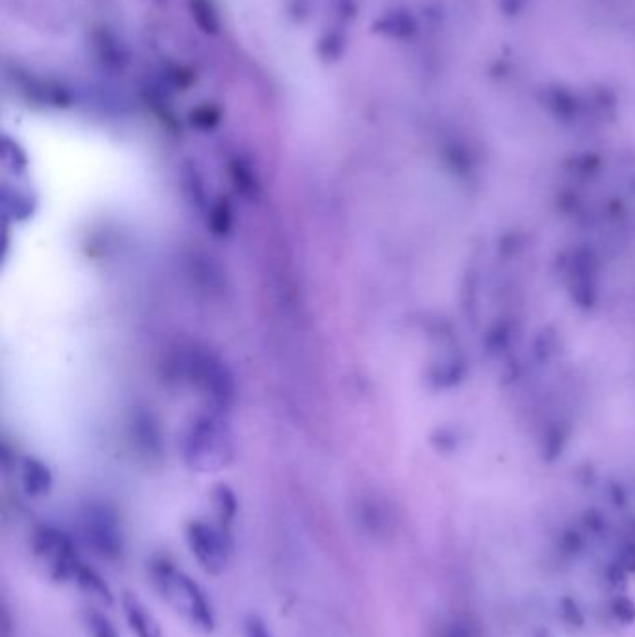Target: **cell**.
Instances as JSON below:
<instances>
[{
    "label": "cell",
    "mask_w": 635,
    "mask_h": 637,
    "mask_svg": "<svg viewBox=\"0 0 635 637\" xmlns=\"http://www.w3.org/2000/svg\"><path fill=\"white\" fill-rule=\"evenodd\" d=\"M181 455L190 470L213 474L235 459V438L230 425L218 416H200L181 438Z\"/></svg>",
    "instance_id": "6da1fadb"
},
{
    "label": "cell",
    "mask_w": 635,
    "mask_h": 637,
    "mask_svg": "<svg viewBox=\"0 0 635 637\" xmlns=\"http://www.w3.org/2000/svg\"><path fill=\"white\" fill-rule=\"evenodd\" d=\"M151 578L161 597L192 626L200 628L202 632L215 630L217 617L213 604L202 585L192 580L185 570L177 569L174 563L166 559H159L151 567Z\"/></svg>",
    "instance_id": "7a4b0ae2"
},
{
    "label": "cell",
    "mask_w": 635,
    "mask_h": 637,
    "mask_svg": "<svg viewBox=\"0 0 635 637\" xmlns=\"http://www.w3.org/2000/svg\"><path fill=\"white\" fill-rule=\"evenodd\" d=\"M82 535L97 556L116 559L122 556L123 535L116 513L103 503H88L82 509Z\"/></svg>",
    "instance_id": "3957f363"
},
{
    "label": "cell",
    "mask_w": 635,
    "mask_h": 637,
    "mask_svg": "<svg viewBox=\"0 0 635 637\" xmlns=\"http://www.w3.org/2000/svg\"><path fill=\"white\" fill-rule=\"evenodd\" d=\"M34 552L41 561L49 567V572L56 580H73L75 572L82 561L77 554V548L73 539L66 531L53 528V526H41L34 533Z\"/></svg>",
    "instance_id": "277c9868"
},
{
    "label": "cell",
    "mask_w": 635,
    "mask_h": 637,
    "mask_svg": "<svg viewBox=\"0 0 635 637\" xmlns=\"http://www.w3.org/2000/svg\"><path fill=\"white\" fill-rule=\"evenodd\" d=\"M187 544L190 554L207 574L217 576L228 567L230 543L222 529L194 520L187 526Z\"/></svg>",
    "instance_id": "5b68a950"
},
{
    "label": "cell",
    "mask_w": 635,
    "mask_h": 637,
    "mask_svg": "<svg viewBox=\"0 0 635 637\" xmlns=\"http://www.w3.org/2000/svg\"><path fill=\"white\" fill-rule=\"evenodd\" d=\"M192 369H194V377L202 386L203 392L211 395V399L220 407H228L233 399V392H235L230 369L224 366L213 354L194 356Z\"/></svg>",
    "instance_id": "8992f818"
},
{
    "label": "cell",
    "mask_w": 635,
    "mask_h": 637,
    "mask_svg": "<svg viewBox=\"0 0 635 637\" xmlns=\"http://www.w3.org/2000/svg\"><path fill=\"white\" fill-rule=\"evenodd\" d=\"M92 47H94L95 60L99 66L110 73H123L129 64V55L122 40L109 28L101 27L92 34Z\"/></svg>",
    "instance_id": "52a82bcc"
},
{
    "label": "cell",
    "mask_w": 635,
    "mask_h": 637,
    "mask_svg": "<svg viewBox=\"0 0 635 637\" xmlns=\"http://www.w3.org/2000/svg\"><path fill=\"white\" fill-rule=\"evenodd\" d=\"M123 615L129 624V630L135 637H163L159 623L149 613L148 608L131 593H125L122 598Z\"/></svg>",
    "instance_id": "ba28073f"
},
{
    "label": "cell",
    "mask_w": 635,
    "mask_h": 637,
    "mask_svg": "<svg viewBox=\"0 0 635 637\" xmlns=\"http://www.w3.org/2000/svg\"><path fill=\"white\" fill-rule=\"evenodd\" d=\"M21 487L30 498H43L53 488V474L40 459L27 457L21 464Z\"/></svg>",
    "instance_id": "9c48e42d"
},
{
    "label": "cell",
    "mask_w": 635,
    "mask_h": 637,
    "mask_svg": "<svg viewBox=\"0 0 635 637\" xmlns=\"http://www.w3.org/2000/svg\"><path fill=\"white\" fill-rule=\"evenodd\" d=\"M189 2V12L196 27L202 30L207 36H217L222 27L220 14L213 0H187Z\"/></svg>",
    "instance_id": "30bf717a"
},
{
    "label": "cell",
    "mask_w": 635,
    "mask_h": 637,
    "mask_svg": "<svg viewBox=\"0 0 635 637\" xmlns=\"http://www.w3.org/2000/svg\"><path fill=\"white\" fill-rule=\"evenodd\" d=\"M73 580L79 583L81 589H84L86 593L94 595L95 598H99L105 604H112V591H110L109 585L94 569H90V567H86L84 563H81L79 569L75 572V576H73Z\"/></svg>",
    "instance_id": "8fae6325"
},
{
    "label": "cell",
    "mask_w": 635,
    "mask_h": 637,
    "mask_svg": "<svg viewBox=\"0 0 635 637\" xmlns=\"http://www.w3.org/2000/svg\"><path fill=\"white\" fill-rule=\"evenodd\" d=\"M84 626L88 637H118V632L114 624L110 623L109 617H105L99 611H88L84 615Z\"/></svg>",
    "instance_id": "7c38bea8"
},
{
    "label": "cell",
    "mask_w": 635,
    "mask_h": 637,
    "mask_svg": "<svg viewBox=\"0 0 635 637\" xmlns=\"http://www.w3.org/2000/svg\"><path fill=\"white\" fill-rule=\"evenodd\" d=\"M218 511L224 520H231L235 516V509H237V502H235V496L228 487H218L217 494Z\"/></svg>",
    "instance_id": "4fadbf2b"
},
{
    "label": "cell",
    "mask_w": 635,
    "mask_h": 637,
    "mask_svg": "<svg viewBox=\"0 0 635 637\" xmlns=\"http://www.w3.org/2000/svg\"><path fill=\"white\" fill-rule=\"evenodd\" d=\"M243 634L244 637H274L271 628L257 615H250L244 619Z\"/></svg>",
    "instance_id": "5bb4252c"
},
{
    "label": "cell",
    "mask_w": 635,
    "mask_h": 637,
    "mask_svg": "<svg viewBox=\"0 0 635 637\" xmlns=\"http://www.w3.org/2000/svg\"><path fill=\"white\" fill-rule=\"evenodd\" d=\"M341 43H343V40H341L339 36H336V34L328 36L326 41L321 43V49L326 47V53L323 56H325V58H328V56H330V58H338L339 53H341V49H343V45H341Z\"/></svg>",
    "instance_id": "9a60e30c"
},
{
    "label": "cell",
    "mask_w": 635,
    "mask_h": 637,
    "mask_svg": "<svg viewBox=\"0 0 635 637\" xmlns=\"http://www.w3.org/2000/svg\"><path fill=\"white\" fill-rule=\"evenodd\" d=\"M157 2H163V0H157Z\"/></svg>",
    "instance_id": "2e32d148"
}]
</instances>
